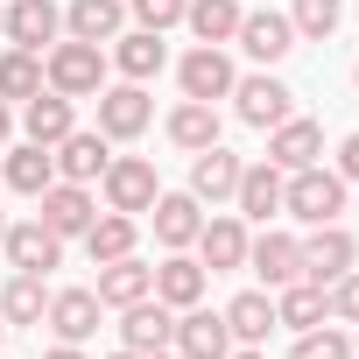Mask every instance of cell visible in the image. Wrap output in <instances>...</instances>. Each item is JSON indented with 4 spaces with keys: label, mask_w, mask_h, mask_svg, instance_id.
Masks as SVG:
<instances>
[{
    "label": "cell",
    "mask_w": 359,
    "mask_h": 359,
    "mask_svg": "<svg viewBox=\"0 0 359 359\" xmlns=\"http://www.w3.org/2000/svg\"><path fill=\"white\" fill-rule=\"evenodd\" d=\"M106 43H78V36H57L43 50V85L64 92V99H99L106 92Z\"/></svg>",
    "instance_id": "cell-1"
},
{
    "label": "cell",
    "mask_w": 359,
    "mask_h": 359,
    "mask_svg": "<svg viewBox=\"0 0 359 359\" xmlns=\"http://www.w3.org/2000/svg\"><path fill=\"white\" fill-rule=\"evenodd\" d=\"M345 176L338 169H324V162H310V169H289L282 176V212L296 219V226H331V219H345Z\"/></svg>",
    "instance_id": "cell-2"
},
{
    "label": "cell",
    "mask_w": 359,
    "mask_h": 359,
    "mask_svg": "<svg viewBox=\"0 0 359 359\" xmlns=\"http://www.w3.org/2000/svg\"><path fill=\"white\" fill-rule=\"evenodd\" d=\"M99 198H106V212L148 219V205L162 198V176H155V162H148V155H113V162H106V176H99Z\"/></svg>",
    "instance_id": "cell-3"
},
{
    "label": "cell",
    "mask_w": 359,
    "mask_h": 359,
    "mask_svg": "<svg viewBox=\"0 0 359 359\" xmlns=\"http://www.w3.org/2000/svg\"><path fill=\"white\" fill-rule=\"evenodd\" d=\"M233 113L268 134V127H282V120L296 113V92H289L275 71H247V78H233Z\"/></svg>",
    "instance_id": "cell-4"
},
{
    "label": "cell",
    "mask_w": 359,
    "mask_h": 359,
    "mask_svg": "<svg viewBox=\"0 0 359 359\" xmlns=\"http://www.w3.org/2000/svg\"><path fill=\"white\" fill-rule=\"evenodd\" d=\"M233 57H226V43H198V50H184V64H176V85H184V99H205V106H219V99H233Z\"/></svg>",
    "instance_id": "cell-5"
},
{
    "label": "cell",
    "mask_w": 359,
    "mask_h": 359,
    "mask_svg": "<svg viewBox=\"0 0 359 359\" xmlns=\"http://www.w3.org/2000/svg\"><path fill=\"white\" fill-rule=\"evenodd\" d=\"M233 43H240L261 71H275V64L296 50V22H289L282 8H247V15H240V29H233Z\"/></svg>",
    "instance_id": "cell-6"
},
{
    "label": "cell",
    "mask_w": 359,
    "mask_h": 359,
    "mask_svg": "<svg viewBox=\"0 0 359 359\" xmlns=\"http://www.w3.org/2000/svg\"><path fill=\"white\" fill-rule=\"evenodd\" d=\"M155 127V99H148V85H106L99 92V134L106 141H141Z\"/></svg>",
    "instance_id": "cell-7"
},
{
    "label": "cell",
    "mask_w": 359,
    "mask_h": 359,
    "mask_svg": "<svg viewBox=\"0 0 359 359\" xmlns=\"http://www.w3.org/2000/svg\"><path fill=\"white\" fill-rule=\"evenodd\" d=\"M247 219L240 212H205V226H198V261H205V275H233V268H247Z\"/></svg>",
    "instance_id": "cell-8"
},
{
    "label": "cell",
    "mask_w": 359,
    "mask_h": 359,
    "mask_svg": "<svg viewBox=\"0 0 359 359\" xmlns=\"http://www.w3.org/2000/svg\"><path fill=\"white\" fill-rule=\"evenodd\" d=\"M359 268V240L331 219V226H310V240H303V282H317V289H331L338 275H352Z\"/></svg>",
    "instance_id": "cell-9"
},
{
    "label": "cell",
    "mask_w": 359,
    "mask_h": 359,
    "mask_svg": "<svg viewBox=\"0 0 359 359\" xmlns=\"http://www.w3.org/2000/svg\"><path fill=\"white\" fill-rule=\"evenodd\" d=\"M36 219L57 240H85V226L99 219V198H92V184H64V176H57V184L36 198Z\"/></svg>",
    "instance_id": "cell-10"
},
{
    "label": "cell",
    "mask_w": 359,
    "mask_h": 359,
    "mask_svg": "<svg viewBox=\"0 0 359 359\" xmlns=\"http://www.w3.org/2000/svg\"><path fill=\"white\" fill-rule=\"evenodd\" d=\"M0 36H8V50H50L64 36V8L57 0H8V15H0Z\"/></svg>",
    "instance_id": "cell-11"
},
{
    "label": "cell",
    "mask_w": 359,
    "mask_h": 359,
    "mask_svg": "<svg viewBox=\"0 0 359 359\" xmlns=\"http://www.w3.org/2000/svg\"><path fill=\"white\" fill-rule=\"evenodd\" d=\"M240 169H247V162H240L226 141L198 148V155H191V198H198V205H212V212H219V205H233V191H240Z\"/></svg>",
    "instance_id": "cell-12"
},
{
    "label": "cell",
    "mask_w": 359,
    "mask_h": 359,
    "mask_svg": "<svg viewBox=\"0 0 359 359\" xmlns=\"http://www.w3.org/2000/svg\"><path fill=\"white\" fill-rule=\"evenodd\" d=\"M50 162H57V176H64V184H99V176H106V162H113V141H106L99 127H71V134L50 148Z\"/></svg>",
    "instance_id": "cell-13"
},
{
    "label": "cell",
    "mask_w": 359,
    "mask_h": 359,
    "mask_svg": "<svg viewBox=\"0 0 359 359\" xmlns=\"http://www.w3.org/2000/svg\"><path fill=\"white\" fill-rule=\"evenodd\" d=\"M0 254H8V268H15V275H50V268L64 261V240H57L43 219H22V226L0 233Z\"/></svg>",
    "instance_id": "cell-14"
},
{
    "label": "cell",
    "mask_w": 359,
    "mask_h": 359,
    "mask_svg": "<svg viewBox=\"0 0 359 359\" xmlns=\"http://www.w3.org/2000/svg\"><path fill=\"white\" fill-rule=\"evenodd\" d=\"M247 268L268 282V289H289V282H303V240L296 233H254L247 240Z\"/></svg>",
    "instance_id": "cell-15"
},
{
    "label": "cell",
    "mask_w": 359,
    "mask_h": 359,
    "mask_svg": "<svg viewBox=\"0 0 359 359\" xmlns=\"http://www.w3.org/2000/svg\"><path fill=\"white\" fill-rule=\"evenodd\" d=\"M184 359H226L233 352V331H226V310H205V303H191V310H176V338H169Z\"/></svg>",
    "instance_id": "cell-16"
},
{
    "label": "cell",
    "mask_w": 359,
    "mask_h": 359,
    "mask_svg": "<svg viewBox=\"0 0 359 359\" xmlns=\"http://www.w3.org/2000/svg\"><path fill=\"white\" fill-rule=\"evenodd\" d=\"M169 338H176V310L162 296H141V303L120 310V345L127 352H169Z\"/></svg>",
    "instance_id": "cell-17"
},
{
    "label": "cell",
    "mask_w": 359,
    "mask_h": 359,
    "mask_svg": "<svg viewBox=\"0 0 359 359\" xmlns=\"http://www.w3.org/2000/svg\"><path fill=\"white\" fill-rule=\"evenodd\" d=\"M205 289H212V275H205V261H198L191 247H176V254H162V261H155V296H162L169 310L205 303Z\"/></svg>",
    "instance_id": "cell-18"
},
{
    "label": "cell",
    "mask_w": 359,
    "mask_h": 359,
    "mask_svg": "<svg viewBox=\"0 0 359 359\" xmlns=\"http://www.w3.org/2000/svg\"><path fill=\"white\" fill-rule=\"evenodd\" d=\"M106 64H113L127 85H148V78L169 64V43H162L155 29H120V36H113V50H106Z\"/></svg>",
    "instance_id": "cell-19"
},
{
    "label": "cell",
    "mask_w": 359,
    "mask_h": 359,
    "mask_svg": "<svg viewBox=\"0 0 359 359\" xmlns=\"http://www.w3.org/2000/svg\"><path fill=\"white\" fill-rule=\"evenodd\" d=\"M268 162H275V169H310V162H324V127H317L310 113H289L282 127H268Z\"/></svg>",
    "instance_id": "cell-20"
},
{
    "label": "cell",
    "mask_w": 359,
    "mask_h": 359,
    "mask_svg": "<svg viewBox=\"0 0 359 359\" xmlns=\"http://www.w3.org/2000/svg\"><path fill=\"white\" fill-rule=\"evenodd\" d=\"M92 296H99L106 310H127V303L155 296V268H148L141 254H120V261H99V282H92Z\"/></svg>",
    "instance_id": "cell-21"
},
{
    "label": "cell",
    "mask_w": 359,
    "mask_h": 359,
    "mask_svg": "<svg viewBox=\"0 0 359 359\" xmlns=\"http://www.w3.org/2000/svg\"><path fill=\"white\" fill-rule=\"evenodd\" d=\"M282 176H289V169H275V162H247V169H240L233 212H240L247 226H268V219L282 212Z\"/></svg>",
    "instance_id": "cell-22"
},
{
    "label": "cell",
    "mask_w": 359,
    "mask_h": 359,
    "mask_svg": "<svg viewBox=\"0 0 359 359\" xmlns=\"http://www.w3.org/2000/svg\"><path fill=\"white\" fill-rule=\"evenodd\" d=\"M99 310H106V303H99L92 289H50V310H43V324H50L64 345H85V338L99 331Z\"/></svg>",
    "instance_id": "cell-23"
},
{
    "label": "cell",
    "mask_w": 359,
    "mask_h": 359,
    "mask_svg": "<svg viewBox=\"0 0 359 359\" xmlns=\"http://www.w3.org/2000/svg\"><path fill=\"white\" fill-rule=\"evenodd\" d=\"M148 226H155V240L176 254V247H191V240H198V226H205V205H198L191 191H162V198L148 205Z\"/></svg>",
    "instance_id": "cell-24"
},
{
    "label": "cell",
    "mask_w": 359,
    "mask_h": 359,
    "mask_svg": "<svg viewBox=\"0 0 359 359\" xmlns=\"http://www.w3.org/2000/svg\"><path fill=\"white\" fill-rule=\"evenodd\" d=\"M71 127H78V99H64V92H50V85L22 106V134H29L36 148H57Z\"/></svg>",
    "instance_id": "cell-25"
},
{
    "label": "cell",
    "mask_w": 359,
    "mask_h": 359,
    "mask_svg": "<svg viewBox=\"0 0 359 359\" xmlns=\"http://www.w3.org/2000/svg\"><path fill=\"white\" fill-rule=\"evenodd\" d=\"M0 184H8V191H22V198H43V191L57 184V162H50V148H36V141L8 148V155H0Z\"/></svg>",
    "instance_id": "cell-26"
},
{
    "label": "cell",
    "mask_w": 359,
    "mask_h": 359,
    "mask_svg": "<svg viewBox=\"0 0 359 359\" xmlns=\"http://www.w3.org/2000/svg\"><path fill=\"white\" fill-rule=\"evenodd\" d=\"M226 331H233V345H268V331H275V289H240L226 303Z\"/></svg>",
    "instance_id": "cell-27"
},
{
    "label": "cell",
    "mask_w": 359,
    "mask_h": 359,
    "mask_svg": "<svg viewBox=\"0 0 359 359\" xmlns=\"http://www.w3.org/2000/svg\"><path fill=\"white\" fill-rule=\"evenodd\" d=\"M127 29V0H71L64 8V36L78 43H113Z\"/></svg>",
    "instance_id": "cell-28"
},
{
    "label": "cell",
    "mask_w": 359,
    "mask_h": 359,
    "mask_svg": "<svg viewBox=\"0 0 359 359\" xmlns=\"http://www.w3.org/2000/svg\"><path fill=\"white\" fill-rule=\"evenodd\" d=\"M162 134L184 148V155H198V148H212V141H219V106H205V99H176V106H169V120H162Z\"/></svg>",
    "instance_id": "cell-29"
},
{
    "label": "cell",
    "mask_w": 359,
    "mask_h": 359,
    "mask_svg": "<svg viewBox=\"0 0 359 359\" xmlns=\"http://www.w3.org/2000/svg\"><path fill=\"white\" fill-rule=\"evenodd\" d=\"M134 247H141V219H127V212H99V219L85 226L92 268H99V261H120V254H134Z\"/></svg>",
    "instance_id": "cell-30"
},
{
    "label": "cell",
    "mask_w": 359,
    "mask_h": 359,
    "mask_svg": "<svg viewBox=\"0 0 359 359\" xmlns=\"http://www.w3.org/2000/svg\"><path fill=\"white\" fill-rule=\"evenodd\" d=\"M43 310H50V282L43 275H15L8 289H0V324H8V331L15 324H36L43 331Z\"/></svg>",
    "instance_id": "cell-31"
},
{
    "label": "cell",
    "mask_w": 359,
    "mask_h": 359,
    "mask_svg": "<svg viewBox=\"0 0 359 359\" xmlns=\"http://www.w3.org/2000/svg\"><path fill=\"white\" fill-rule=\"evenodd\" d=\"M324 317H331V296H324L317 282H289V289H275V324L310 331V324H324Z\"/></svg>",
    "instance_id": "cell-32"
},
{
    "label": "cell",
    "mask_w": 359,
    "mask_h": 359,
    "mask_svg": "<svg viewBox=\"0 0 359 359\" xmlns=\"http://www.w3.org/2000/svg\"><path fill=\"white\" fill-rule=\"evenodd\" d=\"M240 15H247V0H191V8H184V29H191L198 43H233Z\"/></svg>",
    "instance_id": "cell-33"
},
{
    "label": "cell",
    "mask_w": 359,
    "mask_h": 359,
    "mask_svg": "<svg viewBox=\"0 0 359 359\" xmlns=\"http://www.w3.org/2000/svg\"><path fill=\"white\" fill-rule=\"evenodd\" d=\"M36 92H43V57L36 50H0V99L29 106Z\"/></svg>",
    "instance_id": "cell-34"
},
{
    "label": "cell",
    "mask_w": 359,
    "mask_h": 359,
    "mask_svg": "<svg viewBox=\"0 0 359 359\" xmlns=\"http://www.w3.org/2000/svg\"><path fill=\"white\" fill-rule=\"evenodd\" d=\"M289 22H296V43H331L345 22V0H296Z\"/></svg>",
    "instance_id": "cell-35"
},
{
    "label": "cell",
    "mask_w": 359,
    "mask_h": 359,
    "mask_svg": "<svg viewBox=\"0 0 359 359\" xmlns=\"http://www.w3.org/2000/svg\"><path fill=\"white\" fill-rule=\"evenodd\" d=\"M289 359H352V331L345 324H310V331H296V345H289Z\"/></svg>",
    "instance_id": "cell-36"
},
{
    "label": "cell",
    "mask_w": 359,
    "mask_h": 359,
    "mask_svg": "<svg viewBox=\"0 0 359 359\" xmlns=\"http://www.w3.org/2000/svg\"><path fill=\"white\" fill-rule=\"evenodd\" d=\"M184 8H191V0H127L134 29H155V36H169L176 22H184Z\"/></svg>",
    "instance_id": "cell-37"
},
{
    "label": "cell",
    "mask_w": 359,
    "mask_h": 359,
    "mask_svg": "<svg viewBox=\"0 0 359 359\" xmlns=\"http://www.w3.org/2000/svg\"><path fill=\"white\" fill-rule=\"evenodd\" d=\"M324 296H331V324H359V268H352V275H338Z\"/></svg>",
    "instance_id": "cell-38"
},
{
    "label": "cell",
    "mask_w": 359,
    "mask_h": 359,
    "mask_svg": "<svg viewBox=\"0 0 359 359\" xmlns=\"http://www.w3.org/2000/svg\"><path fill=\"white\" fill-rule=\"evenodd\" d=\"M338 176H345V184H359V127L338 141Z\"/></svg>",
    "instance_id": "cell-39"
},
{
    "label": "cell",
    "mask_w": 359,
    "mask_h": 359,
    "mask_svg": "<svg viewBox=\"0 0 359 359\" xmlns=\"http://www.w3.org/2000/svg\"><path fill=\"white\" fill-rule=\"evenodd\" d=\"M43 359H92V352H85V345H64V338H57V345H50Z\"/></svg>",
    "instance_id": "cell-40"
},
{
    "label": "cell",
    "mask_w": 359,
    "mask_h": 359,
    "mask_svg": "<svg viewBox=\"0 0 359 359\" xmlns=\"http://www.w3.org/2000/svg\"><path fill=\"white\" fill-rule=\"evenodd\" d=\"M8 141H15V106L0 99V148H8Z\"/></svg>",
    "instance_id": "cell-41"
},
{
    "label": "cell",
    "mask_w": 359,
    "mask_h": 359,
    "mask_svg": "<svg viewBox=\"0 0 359 359\" xmlns=\"http://www.w3.org/2000/svg\"><path fill=\"white\" fill-rule=\"evenodd\" d=\"M226 359H268V345H233Z\"/></svg>",
    "instance_id": "cell-42"
},
{
    "label": "cell",
    "mask_w": 359,
    "mask_h": 359,
    "mask_svg": "<svg viewBox=\"0 0 359 359\" xmlns=\"http://www.w3.org/2000/svg\"><path fill=\"white\" fill-rule=\"evenodd\" d=\"M106 359H148V352H127V345H120V352H106Z\"/></svg>",
    "instance_id": "cell-43"
},
{
    "label": "cell",
    "mask_w": 359,
    "mask_h": 359,
    "mask_svg": "<svg viewBox=\"0 0 359 359\" xmlns=\"http://www.w3.org/2000/svg\"><path fill=\"white\" fill-rule=\"evenodd\" d=\"M148 359H184V352H176V345H169V352H148Z\"/></svg>",
    "instance_id": "cell-44"
},
{
    "label": "cell",
    "mask_w": 359,
    "mask_h": 359,
    "mask_svg": "<svg viewBox=\"0 0 359 359\" xmlns=\"http://www.w3.org/2000/svg\"><path fill=\"white\" fill-rule=\"evenodd\" d=\"M352 359H359V324H352Z\"/></svg>",
    "instance_id": "cell-45"
},
{
    "label": "cell",
    "mask_w": 359,
    "mask_h": 359,
    "mask_svg": "<svg viewBox=\"0 0 359 359\" xmlns=\"http://www.w3.org/2000/svg\"><path fill=\"white\" fill-rule=\"evenodd\" d=\"M352 92H359V64H352Z\"/></svg>",
    "instance_id": "cell-46"
},
{
    "label": "cell",
    "mask_w": 359,
    "mask_h": 359,
    "mask_svg": "<svg viewBox=\"0 0 359 359\" xmlns=\"http://www.w3.org/2000/svg\"><path fill=\"white\" fill-rule=\"evenodd\" d=\"M0 233H8V212H0Z\"/></svg>",
    "instance_id": "cell-47"
},
{
    "label": "cell",
    "mask_w": 359,
    "mask_h": 359,
    "mask_svg": "<svg viewBox=\"0 0 359 359\" xmlns=\"http://www.w3.org/2000/svg\"><path fill=\"white\" fill-rule=\"evenodd\" d=\"M0 15H8V0H0Z\"/></svg>",
    "instance_id": "cell-48"
},
{
    "label": "cell",
    "mask_w": 359,
    "mask_h": 359,
    "mask_svg": "<svg viewBox=\"0 0 359 359\" xmlns=\"http://www.w3.org/2000/svg\"><path fill=\"white\" fill-rule=\"evenodd\" d=\"M0 338H8V324H0Z\"/></svg>",
    "instance_id": "cell-49"
},
{
    "label": "cell",
    "mask_w": 359,
    "mask_h": 359,
    "mask_svg": "<svg viewBox=\"0 0 359 359\" xmlns=\"http://www.w3.org/2000/svg\"><path fill=\"white\" fill-rule=\"evenodd\" d=\"M0 359H8V352H0Z\"/></svg>",
    "instance_id": "cell-50"
}]
</instances>
